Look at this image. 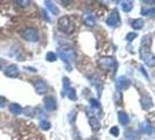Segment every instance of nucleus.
Returning a JSON list of instances; mask_svg holds the SVG:
<instances>
[{"instance_id": "f257e3e1", "label": "nucleus", "mask_w": 155, "mask_h": 140, "mask_svg": "<svg viewBox=\"0 0 155 140\" xmlns=\"http://www.w3.org/2000/svg\"><path fill=\"white\" fill-rule=\"evenodd\" d=\"M58 28L60 30L69 34L74 30V25H73V21L70 20L69 16H62L60 20H58Z\"/></svg>"}, {"instance_id": "f03ea898", "label": "nucleus", "mask_w": 155, "mask_h": 140, "mask_svg": "<svg viewBox=\"0 0 155 140\" xmlns=\"http://www.w3.org/2000/svg\"><path fill=\"white\" fill-rule=\"evenodd\" d=\"M21 35L28 42H35L39 40V32L35 28H26L21 32Z\"/></svg>"}, {"instance_id": "7ed1b4c3", "label": "nucleus", "mask_w": 155, "mask_h": 140, "mask_svg": "<svg viewBox=\"0 0 155 140\" xmlns=\"http://www.w3.org/2000/svg\"><path fill=\"white\" fill-rule=\"evenodd\" d=\"M60 56H61V58H62L66 63H69V62L75 61V58H76V53H75L73 49H63V50L60 53Z\"/></svg>"}, {"instance_id": "20e7f679", "label": "nucleus", "mask_w": 155, "mask_h": 140, "mask_svg": "<svg viewBox=\"0 0 155 140\" xmlns=\"http://www.w3.org/2000/svg\"><path fill=\"white\" fill-rule=\"evenodd\" d=\"M141 57H142V60L145 61V63L147 64V65H149V67H155V55L154 54H152L149 50H144V49H141Z\"/></svg>"}, {"instance_id": "39448f33", "label": "nucleus", "mask_w": 155, "mask_h": 140, "mask_svg": "<svg viewBox=\"0 0 155 140\" xmlns=\"http://www.w3.org/2000/svg\"><path fill=\"white\" fill-rule=\"evenodd\" d=\"M106 22H107V26H110V27L117 26V25L119 23V12H118L117 9H113V11L111 12V14L108 15Z\"/></svg>"}, {"instance_id": "423d86ee", "label": "nucleus", "mask_w": 155, "mask_h": 140, "mask_svg": "<svg viewBox=\"0 0 155 140\" xmlns=\"http://www.w3.org/2000/svg\"><path fill=\"white\" fill-rule=\"evenodd\" d=\"M113 63H114L113 58H112V57H108V56H104V57H101V58L98 61L99 67H100L101 69H104V70L110 69V68L113 65Z\"/></svg>"}, {"instance_id": "0eeeda50", "label": "nucleus", "mask_w": 155, "mask_h": 140, "mask_svg": "<svg viewBox=\"0 0 155 140\" xmlns=\"http://www.w3.org/2000/svg\"><path fill=\"white\" fill-rule=\"evenodd\" d=\"M116 84H117V88H118V89H120V90H126L127 88H130L131 81H130L127 77H125V76H120V77L117 78Z\"/></svg>"}, {"instance_id": "6e6552de", "label": "nucleus", "mask_w": 155, "mask_h": 140, "mask_svg": "<svg viewBox=\"0 0 155 140\" xmlns=\"http://www.w3.org/2000/svg\"><path fill=\"white\" fill-rule=\"evenodd\" d=\"M5 75L7 77H11V78H15L19 76V69L15 64H9L8 67H6L5 69Z\"/></svg>"}, {"instance_id": "1a4fd4ad", "label": "nucleus", "mask_w": 155, "mask_h": 140, "mask_svg": "<svg viewBox=\"0 0 155 140\" xmlns=\"http://www.w3.org/2000/svg\"><path fill=\"white\" fill-rule=\"evenodd\" d=\"M34 88H35L36 94H39V95H44V94L48 91L47 84H46L43 81H41V79H39V81H36V82L34 83Z\"/></svg>"}, {"instance_id": "9d476101", "label": "nucleus", "mask_w": 155, "mask_h": 140, "mask_svg": "<svg viewBox=\"0 0 155 140\" xmlns=\"http://www.w3.org/2000/svg\"><path fill=\"white\" fill-rule=\"evenodd\" d=\"M44 108L48 110V111H53L56 109V99L51 96L49 97H46L44 98Z\"/></svg>"}, {"instance_id": "9b49d317", "label": "nucleus", "mask_w": 155, "mask_h": 140, "mask_svg": "<svg viewBox=\"0 0 155 140\" xmlns=\"http://www.w3.org/2000/svg\"><path fill=\"white\" fill-rule=\"evenodd\" d=\"M89 123H90V126H91V129L93 131H98L100 129V123H99V120L96 117H93V116L89 117Z\"/></svg>"}, {"instance_id": "f8f14e48", "label": "nucleus", "mask_w": 155, "mask_h": 140, "mask_svg": "<svg viewBox=\"0 0 155 140\" xmlns=\"http://www.w3.org/2000/svg\"><path fill=\"white\" fill-rule=\"evenodd\" d=\"M83 20H84V23H85L86 26L93 27V26L96 25V21H94V19H93V16H92V15H90V14H84Z\"/></svg>"}, {"instance_id": "ddd939ff", "label": "nucleus", "mask_w": 155, "mask_h": 140, "mask_svg": "<svg viewBox=\"0 0 155 140\" xmlns=\"http://www.w3.org/2000/svg\"><path fill=\"white\" fill-rule=\"evenodd\" d=\"M118 120H119V123L121 125H126L128 123V116H127V113L124 112V111L118 112Z\"/></svg>"}, {"instance_id": "4468645a", "label": "nucleus", "mask_w": 155, "mask_h": 140, "mask_svg": "<svg viewBox=\"0 0 155 140\" xmlns=\"http://www.w3.org/2000/svg\"><path fill=\"white\" fill-rule=\"evenodd\" d=\"M141 105H142V108L145 109V110H147V109H151L152 108V105H153V102H152V99H151V97H144L142 99H141Z\"/></svg>"}, {"instance_id": "2eb2a0df", "label": "nucleus", "mask_w": 155, "mask_h": 140, "mask_svg": "<svg viewBox=\"0 0 155 140\" xmlns=\"http://www.w3.org/2000/svg\"><path fill=\"white\" fill-rule=\"evenodd\" d=\"M131 26H132L134 29L139 30V29L144 28V20H142V19H134V20H132Z\"/></svg>"}, {"instance_id": "dca6fc26", "label": "nucleus", "mask_w": 155, "mask_h": 140, "mask_svg": "<svg viewBox=\"0 0 155 140\" xmlns=\"http://www.w3.org/2000/svg\"><path fill=\"white\" fill-rule=\"evenodd\" d=\"M62 83H63V89H62L61 95H62V97H63V96H67V92H68V90L70 89V84H69V79H68L67 77H63V78H62Z\"/></svg>"}, {"instance_id": "f3484780", "label": "nucleus", "mask_w": 155, "mask_h": 140, "mask_svg": "<svg viewBox=\"0 0 155 140\" xmlns=\"http://www.w3.org/2000/svg\"><path fill=\"white\" fill-rule=\"evenodd\" d=\"M9 111L13 113V115H20L22 112V109L19 104H15V103H12L9 105Z\"/></svg>"}, {"instance_id": "a211bd4d", "label": "nucleus", "mask_w": 155, "mask_h": 140, "mask_svg": "<svg viewBox=\"0 0 155 140\" xmlns=\"http://www.w3.org/2000/svg\"><path fill=\"white\" fill-rule=\"evenodd\" d=\"M121 8L124 12H130L133 8V2L132 1H123L121 2Z\"/></svg>"}, {"instance_id": "6ab92c4d", "label": "nucleus", "mask_w": 155, "mask_h": 140, "mask_svg": "<svg viewBox=\"0 0 155 140\" xmlns=\"http://www.w3.org/2000/svg\"><path fill=\"white\" fill-rule=\"evenodd\" d=\"M46 5H47V7L53 12V14H58V9H57V7H56V5L55 4H53V2H50V1H46L44 2Z\"/></svg>"}, {"instance_id": "aec40b11", "label": "nucleus", "mask_w": 155, "mask_h": 140, "mask_svg": "<svg viewBox=\"0 0 155 140\" xmlns=\"http://www.w3.org/2000/svg\"><path fill=\"white\" fill-rule=\"evenodd\" d=\"M140 130H141L144 133H151V132H152V126H151L149 124H147V123H142V124L140 125Z\"/></svg>"}, {"instance_id": "412c9836", "label": "nucleus", "mask_w": 155, "mask_h": 140, "mask_svg": "<svg viewBox=\"0 0 155 140\" xmlns=\"http://www.w3.org/2000/svg\"><path fill=\"white\" fill-rule=\"evenodd\" d=\"M46 60H47L48 62H55V61L57 60V55H56L55 53H53V51H49V53H47Z\"/></svg>"}, {"instance_id": "4be33fe9", "label": "nucleus", "mask_w": 155, "mask_h": 140, "mask_svg": "<svg viewBox=\"0 0 155 140\" xmlns=\"http://www.w3.org/2000/svg\"><path fill=\"white\" fill-rule=\"evenodd\" d=\"M67 96H68V97H69V99H71V101H76V99H77L76 91H75V89H73V88H70V89L68 90Z\"/></svg>"}, {"instance_id": "5701e85b", "label": "nucleus", "mask_w": 155, "mask_h": 140, "mask_svg": "<svg viewBox=\"0 0 155 140\" xmlns=\"http://www.w3.org/2000/svg\"><path fill=\"white\" fill-rule=\"evenodd\" d=\"M50 123L49 122H47V120H41L40 122V127L43 130V131H48L49 129H50Z\"/></svg>"}, {"instance_id": "b1692460", "label": "nucleus", "mask_w": 155, "mask_h": 140, "mask_svg": "<svg viewBox=\"0 0 155 140\" xmlns=\"http://www.w3.org/2000/svg\"><path fill=\"white\" fill-rule=\"evenodd\" d=\"M137 36H138V34H137V33L131 32V33H127V35H126V40H127L128 42H132V41H133Z\"/></svg>"}, {"instance_id": "393cba45", "label": "nucleus", "mask_w": 155, "mask_h": 140, "mask_svg": "<svg viewBox=\"0 0 155 140\" xmlns=\"http://www.w3.org/2000/svg\"><path fill=\"white\" fill-rule=\"evenodd\" d=\"M141 14L142 15H147V16L153 15V14H155V9L154 8H152V9H142L141 11Z\"/></svg>"}, {"instance_id": "a878e982", "label": "nucleus", "mask_w": 155, "mask_h": 140, "mask_svg": "<svg viewBox=\"0 0 155 140\" xmlns=\"http://www.w3.org/2000/svg\"><path fill=\"white\" fill-rule=\"evenodd\" d=\"M110 133H111L112 136H114V137H118V136H119V129H118V126H113V127L110 130Z\"/></svg>"}, {"instance_id": "bb28decb", "label": "nucleus", "mask_w": 155, "mask_h": 140, "mask_svg": "<svg viewBox=\"0 0 155 140\" xmlns=\"http://www.w3.org/2000/svg\"><path fill=\"white\" fill-rule=\"evenodd\" d=\"M90 103L92 104V106H93L94 109H99V108H100V104H99V102H97V101H96V99H93V98L90 101Z\"/></svg>"}, {"instance_id": "cd10ccee", "label": "nucleus", "mask_w": 155, "mask_h": 140, "mask_svg": "<svg viewBox=\"0 0 155 140\" xmlns=\"http://www.w3.org/2000/svg\"><path fill=\"white\" fill-rule=\"evenodd\" d=\"M42 18H43L46 21H49V20H50V19H49V16L47 15V13H46L44 11H42Z\"/></svg>"}, {"instance_id": "c85d7f7f", "label": "nucleus", "mask_w": 155, "mask_h": 140, "mask_svg": "<svg viewBox=\"0 0 155 140\" xmlns=\"http://www.w3.org/2000/svg\"><path fill=\"white\" fill-rule=\"evenodd\" d=\"M25 113H26V115H28V116H33V115H34V112H33L30 109H27V110L25 111Z\"/></svg>"}, {"instance_id": "c756f323", "label": "nucleus", "mask_w": 155, "mask_h": 140, "mask_svg": "<svg viewBox=\"0 0 155 140\" xmlns=\"http://www.w3.org/2000/svg\"><path fill=\"white\" fill-rule=\"evenodd\" d=\"M5 103H6L5 98H4V97H0V108H2V106L5 105Z\"/></svg>"}, {"instance_id": "7c9ffc66", "label": "nucleus", "mask_w": 155, "mask_h": 140, "mask_svg": "<svg viewBox=\"0 0 155 140\" xmlns=\"http://www.w3.org/2000/svg\"><path fill=\"white\" fill-rule=\"evenodd\" d=\"M16 4H21V6H26V4H29L28 1H16Z\"/></svg>"}, {"instance_id": "2f4dec72", "label": "nucleus", "mask_w": 155, "mask_h": 140, "mask_svg": "<svg viewBox=\"0 0 155 140\" xmlns=\"http://www.w3.org/2000/svg\"><path fill=\"white\" fill-rule=\"evenodd\" d=\"M140 69H141V70H142V72H144V75H145V76H146V77H147V78H148V74H147V72H146V71H145V68H144V67H140Z\"/></svg>"}, {"instance_id": "473e14b6", "label": "nucleus", "mask_w": 155, "mask_h": 140, "mask_svg": "<svg viewBox=\"0 0 155 140\" xmlns=\"http://www.w3.org/2000/svg\"><path fill=\"white\" fill-rule=\"evenodd\" d=\"M144 4H155V1H144Z\"/></svg>"}, {"instance_id": "72a5a7b5", "label": "nucleus", "mask_w": 155, "mask_h": 140, "mask_svg": "<svg viewBox=\"0 0 155 140\" xmlns=\"http://www.w3.org/2000/svg\"><path fill=\"white\" fill-rule=\"evenodd\" d=\"M2 64H4V61H2V60H0V69L2 68Z\"/></svg>"}, {"instance_id": "f704fd0d", "label": "nucleus", "mask_w": 155, "mask_h": 140, "mask_svg": "<svg viewBox=\"0 0 155 140\" xmlns=\"http://www.w3.org/2000/svg\"><path fill=\"white\" fill-rule=\"evenodd\" d=\"M87 140H97V139H87Z\"/></svg>"}]
</instances>
